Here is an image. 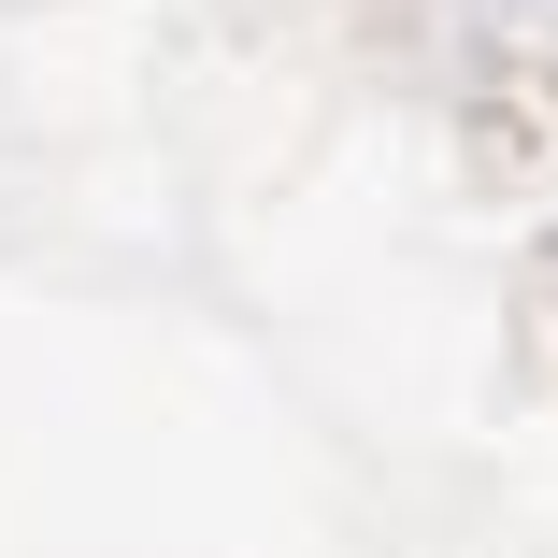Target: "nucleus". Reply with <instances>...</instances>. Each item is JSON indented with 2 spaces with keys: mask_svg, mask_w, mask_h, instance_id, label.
Instances as JSON below:
<instances>
[{
  "mask_svg": "<svg viewBox=\"0 0 558 558\" xmlns=\"http://www.w3.org/2000/svg\"><path fill=\"white\" fill-rule=\"evenodd\" d=\"M544 258H558V244H544Z\"/></svg>",
  "mask_w": 558,
  "mask_h": 558,
  "instance_id": "obj_1",
  "label": "nucleus"
}]
</instances>
